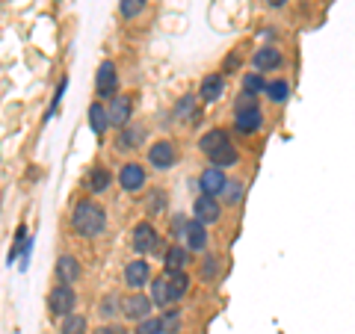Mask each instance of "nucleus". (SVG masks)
I'll list each match as a JSON object with an SVG mask.
<instances>
[{"instance_id":"23","label":"nucleus","mask_w":355,"mask_h":334,"mask_svg":"<svg viewBox=\"0 0 355 334\" xmlns=\"http://www.w3.org/2000/svg\"><path fill=\"white\" fill-rule=\"evenodd\" d=\"M107 125H110V116H107V107L101 104V101H95L92 107H89V128H92V133H101L107 130Z\"/></svg>"},{"instance_id":"1","label":"nucleus","mask_w":355,"mask_h":334,"mask_svg":"<svg viewBox=\"0 0 355 334\" xmlns=\"http://www.w3.org/2000/svg\"><path fill=\"white\" fill-rule=\"evenodd\" d=\"M71 228L86 240H95L107 231V210L95 202H80L71 213Z\"/></svg>"},{"instance_id":"27","label":"nucleus","mask_w":355,"mask_h":334,"mask_svg":"<svg viewBox=\"0 0 355 334\" xmlns=\"http://www.w3.org/2000/svg\"><path fill=\"white\" fill-rule=\"evenodd\" d=\"M146 6H148V0H119V12H121V18H125V21L142 15V9H146Z\"/></svg>"},{"instance_id":"5","label":"nucleus","mask_w":355,"mask_h":334,"mask_svg":"<svg viewBox=\"0 0 355 334\" xmlns=\"http://www.w3.org/2000/svg\"><path fill=\"white\" fill-rule=\"evenodd\" d=\"M107 116H110V125H128V121L133 118V98L130 95H113L110 98V104H107Z\"/></svg>"},{"instance_id":"14","label":"nucleus","mask_w":355,"mask_h":334,"mask_svg":"<svg viewBox=\"0 0 355 334\" xmlns=\"http://www.w3.org/2000/svg\"><path fill=\"white\" fill-rule=\"evenodd\" d=\"M252 65H254L258 71H275V69L282 65V51L272 48V44H263V48L254 51Z\"/></svg>"},{"instance_id":"39","label":"nucleus","mask_w":355,"mask_h":334,"mask_svg":"<svg viewBox=\"0 0 355 334\" xmlns=\"http://www.w3.org/2000/svg\"><path fill=\"white\" fill-rule=\"evenodd\" d=\"M237 65H240V57H237V53H231V57L225 60V69L231 71V69H237Z\"/></svg>"},{"instance_id":"22","label":"nucleus","mask_w":355,"mask_h":334,"mask_svg":"<svg viewBox=\"0 0 355 334\" xmlns=\"http://www.w3.org/2000/svg\"><path fill=\"white\" fill-rule=\"evenodd\" d=\"M151 302L157 308L172 305V293H169V275H157L151 284Z\"/></svg>"},{"instance_id":"9","label":"nucleus","mask_w":355,"mask_h":334,"mask_svg":"<svg viewBox=\"0 0 355 334\" xmlns=\"http://www.w3.org/2000/svg\"><path fill=\"white\" fill-rule=\"evenodd\" d=\"M193 213L196 219L202 222V225H214V222L222 216V204H219V198L216 195H198L196 198V204H193Z\"/></svg>"},{"instance_id":"28","label":"nucleus","mask_w":355,"mask_h":334,"mask_svg":"<svg viewBox=\"0 0 355 334\" xmlns=\"http://www.w3.org/2000/svg\"><path fill=\"white\" fill-rule=\"evenodd\" d=\"M83 331H86V317H83V314H69V317H62L60 334H83Z\"/></svg>"},{"instance_id":"10","label":"nucleus","mask_w":355,"mask_h":334,"mask_svg":"<svg viewBox=\"0 0 355 334\" xmlns=\"http://www.w3.org/2000/svg\"><path fill=\"white\" fill-rule=\"evenodd\" d=\"M151 308H154V302H151V296H146V293H130L125 302H121V310H125V317L133 319V322L151 317Z\"/></svg>"},{"instance_id":"3","label":"nucleus","mask_w":355,"mask_h":334,"mask_svg":"<svg viewBox=\"0 0 355 334\" xmlns=\"http://www.w3.org/2000/svg\"><path fill=\"white\" fill-rule=\"evenodd\" d=\"M178 160V151L169 139H157L154 146L148 148V166H154L157 172H169Z\"/></svg>"},{"instance_id":"6","label":"nucleus","mask_w":355,"mask_h":334,"mask_svg":"<svg viewBox=\"0 0 355 334\" xmlns=\"http://www.w3.org/2000/svg\"><path fill=\"white\" fill-rule=\"evenodd\" d=\"M125 284L130 287V290H139V287L151 284V266H148V261H142V258L128 261L125 263Z\"/></svg>"},{"instance_id":"7","label":"nucleus","mask_w":355,"mask_h":334,"mask_svg":"<svg viewBox=\"0 0 355 334\" xmlns=\"http://www.w3.org/2000/svg\"><path fill=\"white\" fill-rule=\"evenodd\" d=\"M146 181H148V175H146V169H142L139 163H125L121 166L119 186L125 189V193H139V189L146 186Z\"/></svg>"},{"instance_id":"33","label":"nucleus","mask_w":355,"mask_h":334,"mask_svg":"<svg viewBox=\"0 0 355 334\" xmlns=\"http://www.w3.org/2000/svg\"><path fill=\"white\" fill-rule=\"evenodd\" d=\"M263 77H261V71H252V74H246L243 77V89H246V92H254V95H261L263 92Z\"/></svg>"},{"instance_id":"2","label":"nucleus","mask_w":355,"mask_h":334,"mask_svg":"<svg viewBox=\"0 0 355 334\" xmlns=\"http://www.w3.org/2000/svg\"><path fill=\"white\" fill-rule=\"evenodd\" d=\"M74 308H77V296L71 290V284H57L48 293V310L53 317H69L74 314Z\"/></svg>"},{"instance_id":"40","label":"nucleus","mask_w":355,"mask_h":334,"mask_svg":"<svg viewBox=\"0 0 355 334\" xmlns=\"http://www.w3.org/2000/svg\"><path fill=\"white\" fill-rule=\"evenodd\" d=\"M266 6H270V9H282V6H287V0H266Z\"/></svg>"},{"instance_id":"36","label":"nucleus","mask_w":355,"mask_h":334,"mask_svg":"<svg viewBox=\"0 0 355 334\" xmlns=\"http://www.w3.org/2000/svg\"><path fill=\"white\" fill-rule=\"evenodd\" d=\"M116 305H119V299H116V296H107L98 310H101V317H113V314H116Z\"/></svg>"},{"instance_id":"16","label":"nucleus","mask_w":355,"mask_h":334,"mask_svg":"<svg viewBox=\"0 0 355 334\" xmlns=\"http://www.w3.org/2000/svg\"><path fill=\"white\" fill-rule=\"evenodd\" d=\"M83 275V266L77 258H71V254H62V258L57 261V278L60 284H77Z\"/></svg>"},{"instance_id":"19","label":"nucleus","mask_w":355,"mask_h":334,"mask_svg":"<svg viewBox=\"0 0 355 334\" xmlns=\"http://www.w3.org/2000/svg\"><path fill=\"white\" fill-rule=\"evenodd\" d=\"M222 95H225V77L222 74H207L202 80V101L214 104V101H219Z\"/></svg>"},{"instance_id":"35","label":"nucleus","mask_w":355,"mask_h":334,"mask_svg":"<svg viewBox=\"0 0 355 334\" xmlns=\"http://www.w3.org/2000/svg\"><path fill=\"white\" fill-rule=\"evenodd\" d=\"M216 272H219V258H214V254H210V258H205V266H202V278H216Z\"/></svg>"},{"instance_id":"32","label":"nucleus","mask_w":355,"mask_h":334,"mask_svg":"<svg viewBox=\"0 0 355 334\" xmlns=\"http://www.w3.org/2000/svg\"><path fill=\"white\" fill-rule=\"evenodd\" d=\"M133 334H163L160 317H146V319H139V322H137V331H133Z\"/></svg>"},{"instance_id":"24","label":"nucleus","mask_w":355,"mask_h":334,"mask_svg":"<svg viewBox=\"0 0 355 334\" xmlns=\"http://www.w3.org/2000/svg\"><path fill=\"white\" fill-rule=\"evenodd\" d=\"M222 142H228V133L222 130V128H214V130L202 133V139H198V151H202V154H210L214 148H219Z\"/></svg>"},{"instance_id":"8","label":"nucleus","mask_w":355,"mask_h":334,"mask_svg":"<svg viewBox=\"0 0 355 334\" xmlns=\"http://www.w3.org/2000/svg\"><path fill=\"white\" fill-rule=\"evenodd\" d=\"M157 240H160L157 228H154L151 222H139V225L133 228V234H130V246H133V252H137V254H148Z\"/></svg>"},{"instance_id":"20","label":"nucleus","mask_w":355,"mask_h":334,"mask_svg":"<svg viewBox=\"0 0 355 334\" xmlns=\"http://www.w3.org/2000/svg\"><path fill=\"white\" fill-rule=\"evenodd\" d=\"M187 263H190V252L181 249V246H169L163 252L166 272H181V270H187Z\"/></svg>"},{"instance_id":"13","label":"nucleus","mask_w":355,"mask_h":334,"mask_svg":"<svg viewBox=\"0 0 355 334\" xmlns=\"http://www.w3.org/2000/svg\"><path fill=\"white\" fill-rule=\"evenodd\" d=\"M184 240H187V252H205L207 249V225H202L198 219L193 222H187V228H184Z\"/></svg>"},{"instance_id":"26","label":"nucleus","mask_w":355,"mask_h":334,"mask_svg":"<svg viewBox=\"0 0 355 334\" xmlns=\"http://www.w3.org/2000/svg\"><path fill=\"white\" fill-rule=\"evenodd\" d=\"M160 328H163V334H178L181 331V310L178 308L166 310V314L160 317Z\"/></svg>"},{"instance_id":"18","label":"nucleus","mask_w":355,"mask_h":334,"mask_svg":"<svg viewBox=\"0 0 355 334\" xmlns=\"http://www.w3.org/2000/svg\"><path fill=\"white\" fill-rule=\"evenodd\" d=\"M142 142H146V128L137 125V121H128V125H121V133H119V148H139Z\"/></svg>"},{"instance_id":"11","label":"nucleus","mask_w":355,"mask_h":334,"mask_svg":"<svg viewBox=\"0 0 355 334\" xmlns=\"http://www.w3.org/2000/svg\"><path fill=\"white\" fill-rule=\"evenodd\" d=\"M234 128H237V133H243V137H254V133L263 128V113L258 107L240 109V113H234Z\"/></svg>"},{"instance_id":"29","label":"nucleus","mask_w":355,"mask_h":334,"mask_svg":"<svg viewBox=\"0 0 355 334\" xmlns=\"http://www.w3.org/2000/svg\"><path fill=\"white\" fill-rule=\"evenodd\" d=\"M243 193H246V189H243V184L240 181H228L225 184V189H222V198H225V204L228 207H234V204H240L243 202Z\"/></svg>"},{"instance_id":"38","label":"nucleus","mask_w":355,"mask_h":334,"mask_svg":"<svg viewBox=\"0 0 355 334\" xmlns=\"http://www.w3.org/2000/svg\"><path fill=\"white\" fill-rule=\"evenodd\" d=\"M98 334H128V331L119 328V326H101V328H98Z\"/></svg>"},{"instance_id":"17","label":"nucleus","mask_w":355,"mask_h":334,"mask_svg":"<svg viewBox=\"0 0 355 334\" xmlns=\"http://www.w3.org/2000/svg\"><path fill=\"white\" fill-rule=\"evenodd\" d=\"M110 184H113V175H110L107 166H92V169H89V175H86V189H89L92 195L107 193Z\"/></svg>"},{"instance_id":"21","label":"nucleus","mask_w":355,"mask_h":334,"mask_svg":"<svg viewBox=\"0 0 355 334\" xmlns=\"http://www.w3.org/2000/svg\"><path fill=\"white\" fill-rule=\"evenodd\" d=\"M169 275V293H172V305L181 302V299L190 293V275H187V270L181 272H166Z\"/></svg>"},{"instance_id":"25","label":"nucleus","mask_w":355,"mask_h":334,"mask_svg":"<svg viewBox=\"0 0 355 334\" xmlns=\"http://www.w3.org/2000/svg\"><path fill=\"white\" fill-rule=\"evenodd\" d=\"M263 92L270 95V101L284 104V101H287V95H291V83H287V80H272V83H266V86H263Z\"/></svg>"},{"instance_id":"4","label":"nucleus","mask_w":355,"mask_h":334,"mask_svg":"<svg viewBox=\"0 0 355 334\" xmlns=\"http://www.w3.org/2000/svg\"><path fill=\"white\" fill-rule=\"evenodd\" d=\"M95 92H98V98H113V95L119 92V74H116V65L110 62V60L98 65Z\"/></svg>"},{"instance_id":"37","label":"nucleus","mask_w":355,"mask_h":334,"mask_svg":"<svg viewBox=\"0 0 355 334\" xmlns=\"http://www.w3.org/2000/svg\"><path fill=\"white\" fill-rule=\"evenodd\" d=\"M184 228H187V219L178 213V216H172V225H169V231H172V237H184Z\"/></svg>"},{"instance_id":"31","label":"nucleus","mask_w":355,"mask_h":334,"mask_svg":"<svg viewBox=\"0 0 355 334\" xmlns=\"http://www.w3.org/2000/svg\"><path fill=\"white\" fill-rule=\"evenodd\" d=\"M146 210H148V213H154V216L163 213V210H166V193H163V189H154V193L146 198Z\"/></svg>"},{"instance_id":"12","label":"nucleus","mask_w":355,"mask_h":334,"mask_svg":"<svg viewBox=\"0 0 355 334\" xmlns=\"http://www.w3.org/2000/svg\"><path fill=\"white\" fill-rule=\"evenodd\" d=\"M207 160H210V166H216V169H231V166H237L240 163V151H237V146L234 142H222L219 148H214L207 154Z\"/></svg>"},{"instance_id":"34","label":"nucleus","mask_w":355,"mask_h":334,"mask_svg":"<svg viewBox=\"0 0 355 334\" xmlns=\"http://www.w3.org/2000/svg\"><path fill=\"white\" fill-rule=\"evenodd\" d=\"M252 107H258V95L243 89V95H237V101H234V113H240V109H252Z\"/></svg>"},{"instance_id":"30","label":"nucleus","mask_w":355,"mask_h":334,"mask_svg":"<svg viewBox=\"0 0 355 334\" xmlns=\"http://www.w3.org/2000/svg\"><path fill=\"white\" fill-rule=\"evenodd\" d=\"M175 118H198V109H196V95H184L181 104L175 107Z\"/></svg>"},{"instance_id":"15","label":"nucleus","mask_w":355,"mask_h":334,"mask_svg":"<svg viewBox=\"0 0 355 334\" xmlns=\"http://www.w3.org/2000/svg\"><path fill=\"white\" fill-rule=\"evenodd\" d=\"M228 184V177L222 169H216V166H210V169L202 172V177H198V186H202V193L205 195H219L222 189H225Z\"/></svg>"}]
</instances>
